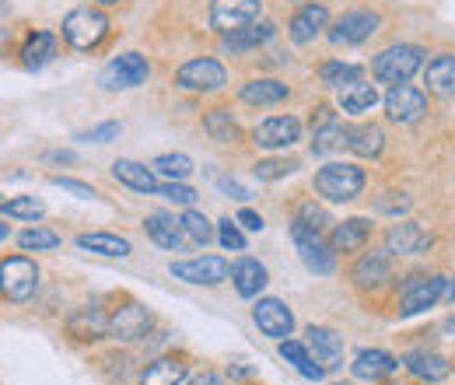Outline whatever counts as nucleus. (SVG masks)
I'll list each match as a JSON object with an SVG mask.
<instances>
[{"label": "nucleus", "instance_id": "864d4df0", "mask_svg": "<svg viewBox=\"0 0 455 385\" xmlns=\"http://www.w3.org/2000/svg\"><path fill=\"white\" fill-rule=\"evenodd\" d=\"M189 385H228V382L221 379V375H218V372H204V375H196V379H193Z\"/></svg>", "mask_w": 455, "mask_h": 385}, {"label": "nucleus", "instance_id": "9d476101", "mask_svg": "<svg viewBox=\"0 0 455 385\" xmlns=\"http://www.w3.org/2000/svg\"><path fill=\"white\" fill-rule=\"evenodd\" d=\"M155 326V316L140 305V301H123L119 309L109 312V336L119 343H137L144 340Z\"/></svg>", "mask_w": 455, "mask_h": 385}, {"label": "nucleus", "instance_id": "a211bd4d", "mask_svg": "<svg viewBox=\"0 0 455 385\" xmlns=\"http://www.w3.org/2000/svg\"><path fill=\"white\" fill-rule=\"evenodd\" d=\"M305 347L326 368V375L343 368V336L337 330H330V326H308L305 330Z\"/></svg>", "mask_w": 455, "mask_h": 385}, {"label": "nucleus", "instance_id": "5701e85b", "mask_svg": "<svg viewBox=\"0 0 455 385\" xmlns=\"http://www.w3.org/2000/svg\"><path fill=\"white\" fill-rule=\"evenodd\" d=\"M350 372H354V379H361V382H386L389 375L399 372V361L393 354H386V350H361V354L354 357Z\"/></svg>", "mask_w": 455, "mask_h": 385}, {"label": "nucleus", "instance_id": "c756f323", "mask_svg": "<svg viewBox=\"0 0 455 385\" xmlns=\"http://www.w3.org/2000/svg\"><path fill=\"white\" fill-rule=\"evenodd\" d=\"M113 175L116 182H123V186H130V189H137V193H144V197H158V172L148 165H140V162H130V158H119L113 165Z\"/></svg>", "mask_w": 455, "mask_h": 385}, {"label": "nucleus", "instance_id": "423d86ee", "mask_svg": "<svg viewBox=\"0 0 455 385\" xmlns=\"http://www.w3.org/2000/svg\"><path fill=\"white\" fill-rule=\"evenodd\" d=\"M39 291V267L25 256H11V260H0V294L14 305L28 301L32 294Z\"/></svg>", "mask_w": 455, "mask_h": 385}, {"label": "nucleus", "instance_id": "7c9ffc66", "mask_svg": "<svg viewBox=\"0 0 455 385\" xmlns=\"http://www.w3.org/2000/svg\"><path fill=\"white\" fill-rule=\"evenodd\" d=\"M424 84L431 95L452 99L455 95V53H438L424 67Z\"/></svg>", "mask_w": 455, "mask_h": 385}, {"label": "nucleus", "instance_id": "a19ab883", "mask_svg": "<svg viewBox=\"0 0 455 385\" xmlns=\"http://www.w3.org/2000/svg\"><path fill=\"white\" fill-rule=\"evenodd\" d=\"M7 218H18V221H39L46 214V204L43 200H36V197H18V200H7L4 207H0Z\"/></svg>", "mask_w": 455, "mask_h": 385}, {"label": "nucleus", "instance_id": "4d7b16f0", "mask_svg": "<svg viewBox=\"0 0 455 385\" xmlns=\"http://www.w3.org/2000/svg\"><path fill=\"white\" fill-rule=\"evenodd\" d=\"M7 238H11V224L0 221V242H7Z\"/></svg>", "mask_w": 455, "mask_h": 385}, {"label": "nucleus", "instance_id": "5fc2aeb1", "mask_svg": "<svg viewBox=\"0 0 455 385\" xmlns=\"http://www.w3.org/2000/svg\"><path fill=\"white\" fill-rule=\"evenodd\" d=\"M46 162H63V165H70V162H74V151H46Z\"/></svg>", "mask_w": 455, "mask_h": 385}, {"label": "nucleus", "instance_id": "79ce46f5", "mask_svg": "<svg viewBox=\"0 0 455 385\" xmlns=\"http://www.w3.org/2000/svg\"><path fill=\"white\" fill-rule=\"evenodd\" d=\"M252 172L259 182H277V179H287L291 172H298V162L294 158H263V162H256Z\"/></svg>", "mask_w": 455, "mask_h": 385}, {"label": "nucleus", "instance_id": "3c124183", "mask_svg": "<svg viewBox=\"0 0 455 385\" xmlns=\"http://www.w3.org/2000/svg\"><path fill=\"white\" fill-rule=\"evenodd\" d=\"M218 186H221V193H228L231 200H249V189L238 179H231V175H218Z\"/></svg>", "mask_w": 455, "mask_h": 385}, {"label": "nucleus", "instance_id": "de8ad7c7", "mask_svg": "<svg viewBox=\"0 0 455 385\" xmlns=\"http://www.w3.org/2000/svg\"><path fill=\"white\" fill-rule=\"evenodd\" d=\"M53 186L63 189V193H70V197H77V200H95V197H99V193H95V186L77 182V179H63V175H53Z\"/></svg>", "mask_w": 455, "mask_h": 385}, {"label": "nucleus", "instance_id": "dca6fc26", "mask_svg": "<svg viewBox=\"0 0 455 385\" xmlns=\"http://www.w3.org/2000/svg\"><path fill=\"white\" fill-rule=\"evenodd\" d=\"M347 148V126L330 106H319L312 112V155H333Z\"/></svg>", "mask_w": 455, "mask_h": 385}, {"label": "nucleus", "instance_id": "412c9836", "mask_svg": "<svg viewBox=\"0 0 455 385\" xmlns=\"http://www.w3.org/2000/svg\"><path fill=\"white\" fill-rule=\"evenodd\" d=\"M144 231H148V238L155 242V245H162V249H169V253H182L186 249V231H182V218H175L169 211H155V214H148L144 221Z\"/></svg>", "mask_w": 455, "mask_h": 385}, {"label": "nucleus", "instance_id": "13d9d810", "mask_svg": "<svg viewBox=\"0 0 455 385\" xmlns=\"http://www.w3.org/2000/svg\"><path fill=\"white\" fill-rule=\"evenodd\" d=\"M442 330H445V333H452V336H455V316H449V319L442 323Z\"/></svg>", "mask_w": 455, "mask_h": 385}, {"label": "nucleus", "instance_id": "7ed1b4c3", "mask_svg": "<svg viewBox=\"0 0 455 385\" xmlns=\"http://www.w3.org/2000/svg\"><path fill=\"white\" fill-rule=\"evenodd\" d=\"M424 50L420 46H410V43H399V46H389L371 60V74L375 81L382 84H406L420 67H424Z\"/></svg>", "mask_w": 455, "mask_h": 385}, {"label": "nucleus", "instance_id": "f3484780", "mask_svg": "<svg viewBox=\"0 0 455 385\" xmlns=\"http://www.w3.org/2000/svg\"><path fill=\"white\" fill-rule=\"evenodd\" d=\"M252 323L263 336H274V340H287L294 333V316L281 298H259L252 305Z\"/></svg>", "mask_w": 455, "mask_h": 385}, {"label": "nucleus", "instance_id": "6e6552de", "mask_svg": "<svg viewBox=\"0 0 455 385\" xmlns=\"http://www.w3.org/2000/svg\"><path fill=\"white\" fill-rule=\"evenodd\" d=\"M175 84L186 88V92H221L228 84V74L218 60L196 56V60H186V63L175 70Z\"/></svg>", "mask_w": 455, "mask_h": 385}, {"label": "nucleus", "instance_id": "0eeeda50", "mask_svg": "<svg viewBox=\"0 0 455 385\" xmlns=\"http://www.w3.org/2000/svg\"><path fill=\"white\" fill-rule=\"evenodd\" d=\"M263 0H211V28L218 36H231L259 21Z\"/></svg>", "mask_w": 455, "mask_h": 385}, {"label": "nucleus", "instance_id": "c85d7f7f", "mask_svg": "<svg viewBox=\"0 0 455 385\" xmlns=\"http://www.w3.org/2000/svg\"><path fill=\"white\" fill-rule=\"evenodd\" d=\"M281 357H284L301 379H308V382H323V379H326V368L312 357V350H308L301 340H291V336L281 340Z\"/></svg>", "mask_w": 455, "mask_h": 385}, {"label": "nucleus", "instance_id": "b1692460", "mask_svg": "<svg viewBox=\"0 0 455 385\" xmlns=\"http://www.w3.org/2000/svg\"><path fill=\"white\" fill-rule=\"evenodd\" d=\"M399 365H403L413 379H420V382H442V379L452 375L449 357H442V354H435V350H413V354H406Z\"/></svg>", "mask_w": 455, "mask_h": 385}, {"label": "nucleus", "instance_id": "473e14b6", "mask_svg": "<svg viewBox=\"0 0 455 385\" xmlns=\"http://www.w3.org/2000/svg\"><path fill=\"white\" fill-rule=\"evenodd\" d=\"M274 32H277V28H274L270 21H256V25H249V28H238V32L225 36V39H221V50H225V53H249V50L270 43Z\"/></svg>", "mask_w": 455, "mask_h": 385}, {"label": "nucleus", "instance_id": "a18cd8bd", "mask_svg": "<svg viewBox=\"0 0 455 385\" xmlns=\"http://www.w3.org/2000/svg\"><path fill=\"white\" fill-rule=\"evenodd\" d=\"M218 238H221V245H225L228 253H245V235H242V228H238V221L225 218L218 224Z\"/></svg>", "mask_w": 455, "mask_h": 385}, {"label": "nucleus", "instance_id": "2f4dec72", "mask_svg": "<svg viewBox=\"0 0 455 385\" xmlns=\"http://www.w3.org/2000/svg\"><path fill=\"white\" fill-rule=\"evenodd\" d=\"M347 148H350L357 158H379V155L386 151V133H382V126H375V123L350 126V130H347Z\"/></svg>", "mask_w": 455, "mask_h": 385}, {"label": "nucleus", "instance_id": "49530a36", "mask_svg": "<svg viewBox=\"0 0 455 385\" xmlns=\"http://www.w3.org/2000/svg\"><path fill=\"white\" fill-rule=\"evenodd\" d=\"M375 211L399 221V214H406V211H410V197H406V193H386V197H379V200H375Z\"/></svg>", "mask_w": 455, "mask_h": 385}, {"label": "nucleus", "instance_id": "c9c22d12", "mask_svg": "<svg viewBox=\"0 0 455 385\" xmlns=\"http://www.w3.org/2000/svg\"><path fill=\"white\" fill-rule=\"evenodd\" d=\"M53 56H57V39H53L50 32H36V36H28V43L21 46V63H25L28 70L46 67Z\"/></svg>", "mask_w": 455, "mask_h": 385}, {"label": "nucleus", "instance_id": "39448f33", "mask_svg": "<svg viewBox=\"0 0 455 385\" xmlns=\"http://www.w3.org/2000/svg\"><path fill=\"white\" fill-rule=\"evenodd\" d=\"M445 287H449V277L442 274H413L403 280L399 287V316L410 319V316H420L424 309L438 305L445 298Z\"/></svg>", "mask_w": 455, "mask_h": 385}, {"label": "nucleus", "instance_id": "4468645a", "mask_svg": "<svg viewBox=\"0 0 455 385\" xmlns=\"http://www.w3.org/2000/svg\"><path fill=\"white\" fill-rule=\"evenodd\" d=\"M301 140V123L294 116H270L252 130V144L263 151H284Z\"/></svg>", "mask_w": 455, "mask_h": 385}, {"label": "nucleus", "instance_id": "1a4fd4ad", "mask_svg": "<svg viewBox=\"0 0 455 385\" xmlns=\"http://www.w3.org/2000/svg\"><path fill=\"white\" fill-rule=\"evenodd\" d=\"M175 280L196 284V287H218L231 277V263L225 256H196V260H179L169 267Z\"/></svg>", "mask_w": 455, "mask_h": 385}, {"label": "nucleus", "instance_id": "bb28decb", "mask_svg": "<svg viewBox=\"0 0 455 385\" xmlns=\"http://www.w3.org/2000/svg\"><path fill=\"white\" fill-rule=\"evenodd\" d=\"M371 238V221L368 218H347L340 224H333L330 231V245L333 253H361Z\"/></svg>", "mask_w": 455, "mask_h": 385}, {"label": "nucleus", "instance_id": "bf43d9fd", "mask_svg": "<svg viewBox=\"0 0 455 385\" xmlns=\"http://www.w3.org/2000/svg\"><path fill=\"white\" fill-rule=\"evenodd\" d=\"M99 4H119V0H99Z\"/></svg>", "mask_w": 455, "mask_h": 385}, {"label": "nucleus", "instance_id": "2eb2a0df", "mask_svg": "<svg viewBox=\"0 0 455 385\" xmlns=\"http://www.w3.org/2000/svg\"><path fill=\"white\" fill-rule=\"evenodd\" d=\"M435 245L431 231L417 221H396L389 231H386V253L389 256H420Z\"/></svg>", "mask_w": 455, "mask_h": 385}, {"label": "nucleus", "instance_id": "58836bf2", "mask_svg": "<svg viewBox=\"0 0 455 385\" xmlns=\"http://www.w3.org/2000/svg\"><path fill=\"white\" fill-rule=\"evenodd\" d=\"M151 168L158 172V175H165L169 182H186L189 175H193V158L189 155H158Z\"/></svg>", "mask_w": 455, "mask_h": 385}, {"label": "nucleus", "instance_id": "20e7f679", "mask_svg": "<svg viewBox=\"0 0 455 385\" xmlns=\"http://www.w3.org/2000/svg\"><path fill=\"white\" fill-rule=\"evenodd\" d=\"M106 36H109V18H106L99 7H74V11L63 18V39H67L74 50H81V53L95 50Z\"/></svg>", "mask_w": 455, "mask_h": 385}, {"label": "nucleus", "instance_id": "603ef678", "mask_svg": "<svg viewBox=\"0 0 455 385\" xmlns=\"http://www.w3.org/2000/svg\"><path fill=\"white\" fill-rule=\"evenodd\" d=\"M238 224H242V228H245V231H263V228H267V221L259 218V214H256V211H249V207H242V211H238Z\"/></svg>", "mask_w": 455, "mask_h": 385}, {"label": "nucleus", "instance_id": "6e6d98bb", "mask_svg": "<svg viewBox=\"0 0 455 385\" xmlns=\"http://www.w3.org/2000/svg\"><path fill=\"white\" fill-rule=\"evenodd\" d=\"M445 301L455 305V277H449V287H445Z\"/></svg>", "mask_w": 455, "mask_h": 385}, {"label": "nucleus", "instance_id": "c03bdc74", "mask_svg": "<svg viewBox=\"0 0 455 385\" xmlns=\"http://www.w3.org/2000/svg\"><path fill=\"white\" fill-rule=\"evenodd\" d=\"M158 197H165L169 204H179V207H193L200 193L186 182H165V186H158Z\"/></svg>", "mask_w": 455, "mask_h": 385}, {"label": "nucleus", "instance_id": "f03ea898", "mask_svg": "<svg viewBox=\"0 0 455 385\" xmlns=\"http://www.w3.org/2000/svg\"><path fill=\"white\" fill-rule=\"evenodd\" d=\"M291 242H294L301 263H305L312 274L326 277L337 270V253H333V245L323 238L319 228H312V224H305L301 218H294L291 221Z\"/></svg>", "mask_w": 455, "mask_h": 385}, {"label": "nucleus", "instance_id": "6ab92c4d", "mask_svg": "<svg viewBox=\"0 0 455 385\" xmlns=\"http://www.w3.org/2000/svg\"><path fill=\"white\" fill-rule=\"evenodd\" d=\"M350 280H354L357 287H364V291H382V287L393 280V256H389V253H379V249L364 253V256L354 263Z\"/></svg>", "mask_w": 455, "mask_h": 385}, {"label": "nucleus", "instance_id": "9b49d317", "mask_svg": "<svg viewBox=\"0 0 455 385\" xmlns=\"http://www.w3.org/2000/svg\"><path fill=\"white\" fill-rule=\"evenodd\" d=\"M148 77H151L148 56L123 53V56H116L113 63H106V70H102L99 81H102V88H109V92H126V88H140Z\"/></svg>", "mask_w": 455, "mask_h": 385}, {"label": "nucleus", "instance_id": "052dcab7", "mask_svg": "<svg viewBox=\"0 0 455 385\" xmlns=\"http://www.w3.org/2000/svg\"><path fill=\"white\" fill-rule=\"evenodd\" d=\"M0 207H4V200H0Z\"/></svg>", "mask_w": 455, "mask_h": 385}, {"label": "nucleus", "instance_id": "e433bc0d", "mask_svg": "<svg viewBox=\"0 0 455 385\" xmlns=\"http://www.w3.org/2000/svg\"><path fill=\"white\" fill-rule=\"evenodd\" d=\"M361 67L357 63H343V60H326L323 67H319V81L326 84V88H347V84H354V81H361Z\"/></svg>", "mask_w": 455, "mask_h": 385}, {"label": "nucleus", "instance_id": "cd10ccee", "mask_svg": "<svg viewBox=\"0 0 455 385\" xmlns=\"http://www.w3.org/2000/svg\"><path fill=\"white\" fill-rule=\"evenodd\" d=\"M74 245H77L81 253H95V256H109V260H123V256L133 253L130 238L109 235V231H88V235H77Z\"/></svg>", "mask_w": 455, "mask_h": 385}, {"label": "nucleus", "instance_id": "a878e982", "mask_svg": "<svg viewBox=\"0 0 455 385\" xmlns=\"http://www.w3.org/2000/svg\"><path fill=\"white\" fill-rule=\"evenodd\" d=\"M231 284H235V291H238L242 298H256V294L270 284V274H267V267H263L259 260L242 256V260L231 263Z\"/></svg>", "mask_w": 455, "mask_h": 385}, {"label": "nucleus", "instance_id": "ddd939ff", "mask_svg": "<svg viewBox=\"0 0 455 385\" xmlns=\"http://www.w3.org/2000/svg\"><path fill=\"white\" fill-rule=\"evenodd\" d=\"M386 116L399 126H413L427 116V95L413 84H389L386 92Z\"/></svg>", "mask_w": 455, "mask_h": 385}, {"label": "nucleus", "instance_id": "f257e3e1", "mask_svg": "<svg viewBox=\"0 0 455 385\" xmlns=\"http://www.w3.org/2000/svg\"><path fill=\"white\" fill-rule=\"evenodd\" d=\"M312 186L330 204H350V200H357L364 193L368 175H364V168L354 165V162H330V165H323L315 172Z\"/></svg>", "mask_w": 455, "mask_h": 385}, {"label": "nucleus", "instance_id": "4be33fe9", "mask_svg": "<svg viewBox=\"0 0 455 385\" xmlns=\"http://www.w3.org/2000/svg\"><path fill=\"white\" fill-rule=\"evenodd\" d=\"M67 333H70L74 340H84V343L102 340V336H109V312L99 309V305H81V309L70 312Z\"/></svg>", "mask_w": 455, "mask_h": 385}, {"label": "nucleus", "instance_id": "393cba45", "mask_svg": "<svg viewBox=\"0 0 455 385\" xmlns=\"http://www.w3.org/2000/svg\"><path fill=\"white\" fill-rule=\"evenodd\" d=\"M186 375H189V361L182 354H162L148 361V368L140 372V385H182Z\"/></svg>", "mask_w": 455, "mask_h": 385}, {"label": "nucleus", "instance_id": "ea45409f", "mask_svg": "<svg viewBox=\"0 0 455 385\" xmlns=\"http://www.w3.org/2000/svg\"><path fill=\"white\" fill-rule=\"evenodd\" d=\"M182 231H186V238H189L193 245H211L214 235H218V228L204 218L200 211H186V214H182Z\"/></svg>", "mask_w": 455, "mask_h": 385}, {"label": "nucleus", "instance_id": "f8f14e48", "mask_svg": "<svg viewBox=\"0 0 455 385\" xmlns=\"http://www.w3.org/2000/svg\"><path fill=\"white\" fill-rule=\"evenodd\" d=\"M379 25H382V18L375 11L354 7V11H347L340 21L330 28V43L333 46H361V43H368L379 32Z\"/></svg>", "mask_w": 455, "mask_h": 385}, {"label": "nucleus", "instance_id": "09e8293b", "mask_svg": "<svg viewBox=\"0 0 455 385\" xmlns=\"http://www.w3.org/2000/svg\"><path fill=\"white\" fill-rule=\"evenodd\" d=\"M119 137V123H102V126H95V130H88V133H81L77 140H92V144H109Z\"/></svg>", "mask_w": 455, "mask_h": 385}, {"label": "nucleus", "instance_id": "f704fd0d", "mask_svg": "<svg viewBox=\"0 0 455 385\" xmlns=\"http://www.w3.org/2000/svg\"><path fill=\"white\" fill-rule=\"evenodd\" d=\"M238 95H242L245 106H277V102L287 99V84L274 81V77H256V81L242 84Z\"/></svg>", "mask_w": 455, "mask_h": 385}, {"label": "nucleus", "instance_id": "37998d69", "mask_svg": "<svg viewBox=\"0 0 455 385\" xmlns=\"http://www.w3.org/2000/svg\"><path fill=\"white\" fill-rule=\"evenodd\" d=\"M18 245L25 249V253H43V249H57L60 245V235L57 231H50V228H28V231H21L18 235Z\"/></svg>", "mask_w": 455, "mask_h": 385}, {"label": "nucleus", "instance_id": "aec40b11", "mask_svg": "<svg viewBox=\"0 0 455 385\" xmlns=\"http://www.w3.org/2000/svg\"><path fill=\"white\" fill-rule=\"evenodd\" d=\"M323 28H330V11H326V4H315V0L301 4L298 14L287 21V36H291L298 46L312 43L315 36H323Z\"/></svg>", "mask_w": 455, "mask_h": 385}, {"label": "nucleus", "instance_id": "8fccbe9b", "mask_svg": "<svg viewBox=\"0 0 455 385\" xmlns=\"http://www.w3.org/2000/svg\"><path fill=\"white\" fill-rule=\"evenodd\" d=\"M298 218L305 221V224H312V228H319V231L330 224L326 211H323V207H315V204H301V207H298Z\"/></svg>", "mask_w": 455, "mask_h": 385}, {"label": "nucleus", "instance_id": "4c0bfd02", "mask_svg": "<svg viewBox=\"0 0 455 385\" xmlns=\"http://www.w3.org/2000/svg\"><path fill=\"white\" fill-rule=\"evenodd\" d=\"M204 130H207L211 140H218V144H235V140H238V126H235V119H231L228 109L207 112V116H204Z\"/></svg>", "mask_w": 455, "mask_h": 385}, {"label": "nucleus", "instance_id": "72a5a7b5", "mask_svg": "<svg viewBox=\"0 0 455 385\" xmlns=\"http://www.w3.org/2000/svg\"><path fill=\"white\" fill-rule=\"evenodd\" d=\"M337 106H340V112H347V116H364V112H371L379 106V88H375V84H364V81H354V84L340 88Z\"/></svg>", "mask_w": 455, "mask_h": 385}]
</instances>
